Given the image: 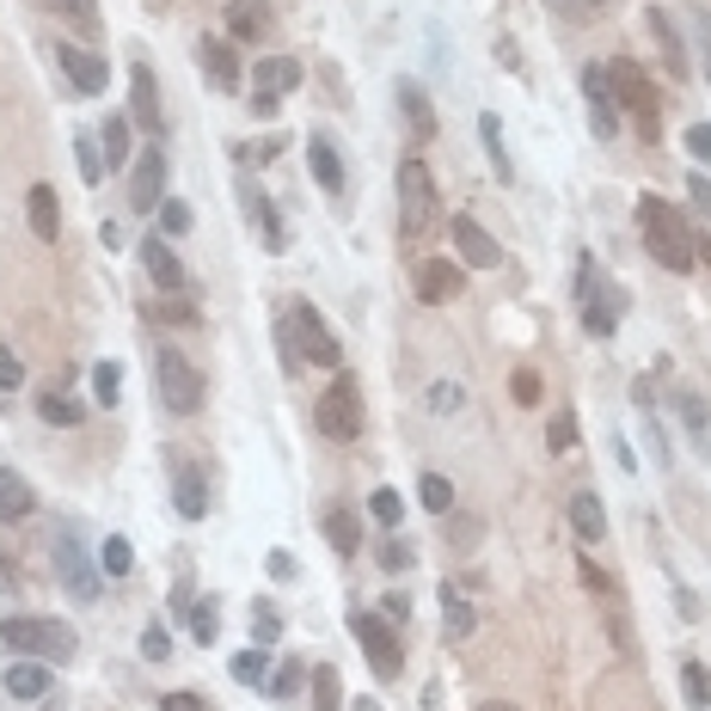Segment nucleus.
Instances as JSON below:
<instances>
[{
	"instance_id": "obj_34",
	"label": "nucleus",
	"mask_w": 711,
	"mask_h": 711,
	"mask_svg": "<svg viewBox=\"0 0 711 711\" xmlns=\"http://www.w3.org/2000/svg\"><path fill=\"white\" fill-rule=\"evenodd\" d=\"M325 540L350 558L356 546H362V527H356V515H350V510H331V515H325Z\"/></svg>"
},
{
	"instance_id": "obj_48",
	"label": "nucleus",
	"mask_w": 711,
	"mask_h": 711,
	"mask_svg": "<svg viewBox=\"0 0 711 711\" xmlns=\"http://www.w3.org/2000/svg\"><path fill=\"white\" fill-rule=\"evenodd\" d=\"M141 656H148V663H166V656H172V632L160 626V619L141 632Z\"/></svg>"
},
{
	"instance_id": "obj_33",
	"label": "nucleus",
	"mask_w": 711,
	"mask_h": 711,
	"mask_svg": "<svg viewBox=\"0 0 711 711\" xmlns=\"http://www.w3.org/2000/svg\"><path fill=\"white\" fill-rule=\"evenodd\" d=\"M479 136H485V154H491L497 185H510V178H515V166H510V154H503V129H497V117H479Z\"/></svg>"
},
{
	"instance_id": "obj_35",
	"label": "nucleus",
	"mask_w": 711,
	"mask_h": 711,
	"mask_svg": "<svg viewBox=\"0 0 711 711\" xmlns=\"http://www.w3.org/2000/svg\"><path fill=\"white\" fill-rule=\"evenodd\" d=\"M418 503L430 515H448L454 510V485L442 479V473H423V479H418Z\"/></svg>"
},
{
	"instance_id": "obj_13",
	"label": "nucleus",
	"mask_w": 711,
	"mask_h": 711,
	"mask_svg": "<svg viewBox=\"0 0 711 711\" xmlns=\"http://www.w3.org/2000/svg\"><path fill=\"white\" fill-rule=\"evenodd\" d=\"M166 466H172V503H178V515H185V522H202V515H209V485H202V473L185 454H172Z\"/></svg>"
},
{
	"instance_id": "obj_4",
	"label": "nucleus",
	"mask_w": 711,
	"mask_h": 711,
	"mask_svg": "<svg viewBox=\"0 0 711 711\" xmlns=\"http://www.w3.org/2000/svg\"><path fill=\"white\" fill-rule=\"evenodd\" d=\"M56 576H62V588L74 595V602L93 607L98 588H105V571L93 564V552H86V534H80V522H62L56 527Z\"/></svg>"
},
{
	"instance_id": "obj_31",
	"label": "nucleus",
	"mask_w": 711,
	"mask_h": 711,
	"mask_svg": "<svg viewBox=\"0 0 711 711\" xmlns=\"http://www.w3.org/2000/svg\"><path fill=\"white\" fill-rule=\"evenodd\" d=\"M680 693L693 711H711V668L706 663H680Z\"/></svg>"
},
{
	"instance_id": "obj_9",
	"label": "nucleus",
	"mask_w": 711,
	"mask_h": 711,
	"mask_svg": "<svg viewBox=\"0 0 711 711\" xmlns=\"http://www.w3.org/2000/svg\"><path fill=\"white\" fill-rule=\"evenodd\" d=\"M350 626H356V638H362V650H369V668L381 680H393L405 668V656H399V632H393V619L387 614H350Z\"/></svg>"
},
{
	"instance_id": "obj_57",
	"label": "nucleus",
	"mask_w": 711,
	"mask_h": 711,
	"mask_svg": "<svg viewBox=\"0 0 711 711\" xmlns=\"http://www.w3.org/2000/svg\"><path fill=\"white\" fill-rule=\"evenodd\" d=\"M160 711H209V706H202L197 693H166V699H160Z\"/></svg>"
},
{
	"instance_id": "obj_37",
	"label": "nucleus",
	"mask_w": 711,
	"mask_h": 711,
	"mask_svg": "<svg viewBox=\"0 0 711 711\" xmlns=\"http://www.w3.org/2000/svg\"><path fill=\"white\" fill-rule=\"evenodd\" d=\"M264 675H270V650H240V656H233V680H240V687H264Z\"/></svg>"
},
{
	"instance_id": "obj_24",
	"label": "nucleus",
	"mask_w": 711,
	"mask_h": 711,
	"mask_svg": "<svg viewBox=\"0 0 711 711\" xmlns=\"http://www.w3.org/2000/svg\"><path fill=\"white\" fill-rule=\"evenodd\" d=\"M418 294L423 301H454V294H461V270H454L448 258H430L418 270Z\"/></svg>"
},
{
	"instance_id": "obj_49",
	"label": "nucleus",
	"mask_w": 711,
	"mask_h": 711,
	"mask_svg": "<svg viewBox=\"0 0 711 711\" xmlns=\"http://www.w3.org/2000/svg\"><path fill=\"white\" fill-rule=\"evenodd\" d=\"M301 680H307V668H301V663H282L277 680H270V699H294V693H301Z\"/></svg>"
},
{
	"instance_id": "obj_3",
	"label": "nucleus",
	"mask_w": 711,
	"mask_h": 711,
	"mask_svg": "<svg viewBox=\"0 0 711 711\" xmlns=\"http://www.w3.org/2000/svg\"><path fill=\"white\" fill-rule=\"evenodd\" d=\"M0 644L7 650H25V656H37V663H56V656H74V626H62V619H32V614H7L0 619Z\"/></svg>"
},
{
	"instance_id": "obj_38",
	"label": "nucleus",
	"mask_w": 711,
	"mask_h": 711,
	"mask_svg": "<svg viewBox=\"0 0 711 711\" xmlns=\"http://www.w3.org/2000/svg\"><path fill=\"white\" fill-rule=\"evenodd\" d=\"M338 699H343L338 668H331V663H319V668H313V711H338Z\"/></svg>"
},
{
	"instance_id": "obj_21",
	"label": "nucleus",
	"mask_w": 711,
	"mask_h": 711,
	"mask_svg": "<svg viewBox=\"0 0 711 711\" xmlns=\"http://www.w3.org/2000/svg\"><path fill=\"white\" fill-rule=\"evenodd\" d=\"M289 86H301V62H294V56H264L258 62V98H282Z\"/></svg>"
},
{
	"instance_id": "obj_44",
	"label": "nucleus",
	"mask_w": 711,
	"mask_h": 711,
	"mask_svg": "<svg viewBox=\"0 0 711 711\" xmlns=\"http://www.w3.org/2000/svg\"><path fill=\"white\" fill-rule=\"evenodd\" d=\"M62 13H68V25H74V37H86V44L98 37V7L93 0H62Z\"/></svg>"
},
{
	"instance_id": "obj_32",
	"label": "nucleus",
	"mask_w": 711,
	"mask_h": 711,
	"mask_svg": "<svg viewBox=\"0 0 711 711\" xmlns=\"http://www.w3.org/2000/svg\"><path fill=\"white\" fill-rule=\"evenodd\" d=\"M98 571H105V576H129V571H136V546H129L124 534H110V540L98 546Z\"/></svg>"
},
{
	"instance_id": "obj_12",
	"label": "nucleus",
	"mask_w": 711,
	"mask_h": 711,
	"mask_svg": "<svg viewBox=\"0 0 711 711\" xmlns=\"http://www.w3.org/2000/svg\"><path fill=\"white\" fill-rule=\"evenodd\" d=\"M129 124H141V129H166V110H160V86H154V68L148 62H136L129 68Z\"/></svg>"
},
{
	"instance_id": "obj_26",
	"label": "nucleus",
	"mask_w": 711,
	"mask_h": 711,
	"mask_svg": "<svg viewBox=\"0 0 711 711\" xmlns=\"http://www.w3.org/2000/svg\"><path fill=\"white\" fill-rule=\"evenodd\" d=\"M307 160H313V178L338 197V190H343V160H338V148H331V136H313L307 141Z\"/></svg>"
},
{
	"instance_id": "obj_20",
	"label": "nucleus",
	"mask_w": 711,
	"mask_h": 711,
	"mask_svg": "<svg viewBox=\"0 0 711 711\" xmlns=\"http://www.w3.org/2000/svg\"><path fill=\"white\" fill-rule=\"evenodd\" d=\"M240 202H246V215H252V228H264V246L270 252H282V221H277V209H270V197H264L258 185H240Z\"/></svg>"
},
{
	"instance_id": "obj_28",
	"label": "nucleus",
	"mask_w": 711,
	"mask_h": 711,
	"mask_svg": "<svg viewBox=\"0 0 711 711\" xmlns=\"http://www.w3.org/2000/svg\"><path fill=\"white\" fill-rule=\"evenodd\" d=\"M0 687H7L13 699H44L49 693V668L44 663H13L7 675H0Z\"/></svg>"
},
{
	"instance_id": "obj_59",
	"label": "nucleus",
	"mask_w": 711,
	"mask_h": 711,
	"mask_svg": "<svg viewBox=\"0 0 711 711\" xmlns=\"http://www.w3.org/2000/svg\"><path fill=\"white\" fill-rule=\"evenodd\" d=\"M552 13H564V19H588V0H552Z\"/></svg>"
},
{
	"instance_id": "obj_25",
	"label": "nucleus",
	"mask_w": 711,
	"mask_h": 711,
	"mask_svg": "<svg viewBox=\"0 0 711 711\" xmlns=\"http://www.w3.org/2000/svg\"><path fill=\"white\" fill-rule=\"evenodd\" d=\"M37 418H44V423H56V430H74V423L86 418V405H80V399H68L62 387H44V393H37Z\"/></svg>"
},
{
	"instance_id": "obj_2",
	"label": "nucleus",
	"mask_w": 711,
	"mask_h": 711,
	"mask_svg": "<svg viewBox=\"0 0 711 711\" xmlns=\"http://www.w3.org/2000/svg\"><path fill=\"white\" fill-rule=\"evenodd\" d=\"M277 343H282V369H289V374L301 369V356L319 362V369H338V362H343L331 325H325L319 307H307V301H289V319L277 325Z\"/></svg>"
},
{
	"instance_id": "obj_27",
	"label": "nucleus",
	"mask_w": 711,
	"mask_h": 711,
	"mask_svg": "<svg viewBox=\"0 0 711 711\" xmlns=\"http://www.w3.org/2000/svg\"><path fill=\"white\" fill-rule=\"evenodd\" d=\"M37 510V491L19 473H0V522H25Z\"/></svg>"
},
{
	"instance_id": "obj_1",
	"label": "nucleus",
	"mask_w": 711,
	"mask_h": 711,
	"mask_svg": "<svg viewBox=\"0 0 711 711\" xmlns=\"http://www.w3.org/2000/svg\"><path fill=\"white\" fill-rule=\"evenodd\" d=\"M638 228H644V246H650V258L663 264V270L687 277V270L699 264V240H693V228H687V215H680L675 202L638 197Z\"/></svg>"
},
{
	"instance_id": "obj_58",
	"label": "nucleus",
	"mask_w": 711,
	"mask_h": 711,
	"mask_svg": "<svg viewBox=\"0 0 711 711\" xmlns=\"http://www.w3.org/2000/svg\"><path fill=\"white\" fill-rule=\"evenodd\" d=\"M381 614H387L393 626H399V619H411V602H405V595H387V607H381Z\"/></svg>"
},
{
	"instance_id": "obj_18",
	"label": "nucleus",
	"mask_w": 711,
	"mask_h": 711,
	"mask_svg": "<svg viewBox=\"0 0 711 711\" xmlns=\"http://www.w3.org/2000/svg\"><path fill=\"white\" fill-rule=\"evenodd\" d=\"M650 37H656V49H663V68L675 80H687L693 74V62H687V49H680V32H675V19L668 13H656V7H650Z\"/></svg>"
},
{
	"instance_id": "obj_46",
	"label": "nucleus",
	"mask_w": 711,
	"mask_h": 711,
	"mask_svg": "<svg viewBox=\"0 0 711 711\" xmlns=\"http://www.w3.org/2000/svg\"><path fill=\"white\" fill-rule=\"evenodd\" d=\"M680 418H687V430H693V442H699V448H706V442H711V418H706V399H693V393H687V399H680Z\"/></svg>"
},
{
	"instance_id": "obj_50",
	"label": "nucleus",
	"mask_w": 711,
	"mask_h": 711,
	"mask_svg": "<svg viewBox=\"0 0 711 711\" xmlns=\"http://www.w3.org/2000/svg\"><path fill=\"white\" fill-rule=\"evenodd\" d=\"M19 387H25V362L0 343V393H19Z\"/></svg>"
},
{
	"instance_id": "obj_56",
	"label": "nucleus",
	"mask_w": 711,
	"mask_h": 711,
	"mask_svg": "<svg viewBox=\"0 0 711 711\" xmlns=\"http://www.w3.org/2000/svg\"><path fill=\"white\" fill-rule=\"evenodd\" d=\"M571 442H576V418H571V411H558V423H552V448H558V454H571Z\"/></svg>"
},
{
	"instance_id": "obj_15",
	"label": "nucleus",
	"mask_w": 711,
	"mask_h": 711,
	"mask_svg": "<svg viewBox=\"0 0 711 711\" xmlns=\"http://www.w3.org/2000/svg\"><path fill=\"white\" fill-rule=\"evenodd\" d=\"M454 246H461V258L473 264V270H497V264H503V246H497L473 215H454Z\"/></svg>"
},
{
	"instance_id": "obj_40",
	"label": "nucleus",
	"mask_w": 711,
	"mask_h": 711,
	"mask_svg": "<svg viewBox=\"0 0 711 711\" xmlns=\"http://www.w3.org/2000/svg\"><path fill=\"white\" fill-rule=\"evenodd\" d=\"M190 638H197V644H215L221 638V607L215 602H190Z\"/></svg>"
},
{
	"instance_id": "obj_54",
	"label": "nucleus",
	"mask_w": 711,
	"mask_h": 711,
	"mask_svg": "<svg viewBox=\"0 0 711 711\" xmlns=\"http://www.w3.org/2000/svg\"><path fill=\"white\" fill-rule=\"evenodd\" d=\"M510 387H515V399H522V405H540V374H534V369H522Z\"/></svg>"
},
{
	"instance_id": "obj_36",
	"label": "nucleus",
	"mask_w": 711,
	"mask_h": 711,
	"mask_svg": "<svg viewBox=\"0 0 711 711\" xmlns=\"http://www.w3.org/2000/svg\"><path fill=\"white\" fill-rule=\"evenodd\" d=\"M228 32L240 37V44H252V37L264 32V0H233V19H228Z\"/></svg>"
},
{
	"instance_id": "obj_52",
	"label": "nucleus",
	"mask_w": 711,
	"mask_h": 711,
	"mask_svg": "<svg viewBox=\"0 0 711 711\" xmlns=\"http://www.w3.org/2000/svg\"><path fill=\"white\" fill-rule=\"evenodd\" d=\"M411 558H418V552H411V540H387V546H381V571H411Z\"/></svg>"
},
{
	"instance_id": "obj_6",
	"label": "nucleus",
	"mask_w": 711,
	"mask_h": 711,
	"mask_svg": "<svg viewBox=\"0 0 711 711\" xmlns=\"http://www.w3.org/2000/svg\"><path fill=\"white\" fill-rule=\"evenodd\" d=\"M154 393H160V405H166L172 418H190L202 405V374H197V362H190L185 350H160L154 356Z\"/></svg>"
},
{
	"instance_id": "obj_11",
	"label": "nucleus",
	"mask_w": 711,
	"mask_h": 711,
	"mask_svg": "<svg viewBox=\"0 0 711 711\" xmlns=\"http://www.w3.org/2000/svg\"><path fill=\"white\" fill-rule=\"evenodd\" d=\"M583 98H588V129H595V136H614L619 129V98H614V80H607L602 62L583 68Z\"/></svg>"
},
{
	"instance_id": "obj_45",
	"label": "nucleus",
	"mask_w": 711,
	"mask_h": 711,
	"mask_svg": "<svg viewBox=\"0 0 711 711\" xmlns=\"http://www.w3.org/2000/svg\"><path fill=\"white\" fill-rule=\"evenodd\" d=\"M117 393H124V369H117V362H98V369H93V399L117 405Z\"/></svg>"
},
{
	"instance_id": "obj_60",
	"label": "nucleus",
	"mask_w": 711,
	"mask_h": 711,
	"mask_svg": "<svg viewBox=\"0 0 711 711\" xmlns=\"http://www.w3.org/2000/svg\"><path fill=\"white\" fill-rule=\"evenodd\" d=\"M675 602H680V619H699V595H693V588H680Z\"/></svg>"
},
{
	"instance_id": "obj_39",
	"label": "nucleus",
	"mask_w": 711,
	"mask_h": 711,
	"mask_svg": "<svg viewBox=\"0 0 711 711\" xmlns=\"http://www.w3.org/2000/svg\"><path fill=\"white\" fill-rule=\"evenodd\" d=\"M98 148H105L110 166H129V124H124V117H110V124L98 129Z\"/></svg>"
},
{
	"instance_id": "obj_14",
	"label": "nucleus",
	"mask_w": 711,
	"mask_h": 711,
	"mask_svg": "<svg viewBox=\"0 0 711 711\" xmlns=\"http://www.w3.org/2000/svg\"><path fill=\"white\" fill-rule=\"evenodd\" d=\"M197 62H202V80H209L215 93H233V86H240V56H233L228 37H202Z\"/></svg>"
},
{
	"instance_id": "obj_22",
	"label": "nucleus",
	"mask_w": 711,
	"mask_h": 711,
	"mask_svg": "<svg viewBox=\"0 0 711 711\" xmlns=\"http://www.w3.org/2000/svg\"><path fill=\"white\" fill-rule=\"evenodd\" d=\"M399 110H405V124H411V136H418V141L435 136V110H430V98H423L418 80H399Z\"/></svg>"
},
{
	"instance_id": "obj_47",
	"label": "nucleus",
	"mask_w": 711,
	"mask_h": 711,
	"mask_svg": "<svg viewBox=\"0 0 711 711\" xmlns=\"http://www.w3.org/2000/svg\"><path fill=\"white\" fill-rule=\"evenodd\" d=\"M461 405H466V393L454 387V381H435V387H430V411H435V418H454Z\"/></svg>"
},
{
	"instance_id": "obj_16",
	"label": "nucleus",
	"mask_w": 711,
	"mask_h": 711,
	"mask_svg": "<svg viewBox=\"0 0 711 711\" xmlns=\"http://www.w3.org/2000/svg\"><path fill=\"white\" fill-rule=\"evenodd\" d=\"M62 74L74 80V93H86V98L110 86V68L98 62L93 49H80V44H62Z\"/></svg>"
},
{
	"instance_id": "obj_41",
	"label": "nucleus",
	"mask_w": 711,
	"mask_h": 711,
	"mask_svg": "<svg viewBox=\"0 0 711 711\" xmlns=\"http://www.w3.org/2000/svg\"><path fill=\"white\" fill-rule=\"evenodd\" d=\"M277 638H282V614H277L270 602H258V607H252V644H264V650H270Z\"/></svg>"
},
{
	"instance_id": "obj_62",
	"label": "nucleus",
	"mask_w": 711,
	"mask_h": 711,
	"mask_svg": "<svg viewBox=\"0 0 711 711\" xmlns=\"http://www.w3.org/2000/svg\"><path fill=\"white\" fill-rule=\"evenodd\" d=\"M356 711H381V706H374V699H356Z\"/></svg>"
},
{
	"instance_id": "obj_30",
	"label": "nucleus",
	"mask_w": 711,
	"mask_h": 711,
	"mask_svg": "<svg viewBox=\"0 0 711 711\" xmlns=\"http://www.w3.org/2000/svg\"><path fill=\"white\" fill-rule=\"evenodd\" d=\"M442 632H448V638H466V632H473V602H466L454 583H442Z\"/></svg>"
},
{
	"instance_id": "obj_63",
	"label": "nucleus",
	"mask_w": 711,
	"mask_h": 711,
	"mask_svg": "<svg viewBox=\"0 0 711 711\" xmlns=\"http://www.w3.org/2000/svg\"><path fill=\"white\" fill-rule=\"evenodd\" d=\"M699 258H706V264H711V240H706V246H699Z\"/></svg>"
},
{
	"instance_id": "obj_29",
	"label": "nucleus",
	"mask_w": 711,
	"mask_h": 711,
	"mask_svg": "<svg viewBox=\"0 0 711 711\" xmlns=\"http://www.w3.org/2000/svg\"><path fill=\"white\" fill-rule=\"evenodd\" d=\"M571 527H576V534H583L588 546L602 540V534H607V510H602V497L576 491V497H571Z\"/></svg>"
},
{
	"instance_id": "obj_42",
	"label": "nucleus",
	"mask_w": 711,
	"mask_h": 711,
	"mask_svg": "<svg viewBox=\"0 0 711 711\" xmlns=\"http://www.w3.org/2000/svg\"><path fill=\"white\" fill-rule=\"evenodd\" d=\"M369 510H374V522H381V527H399L405 522V497L393 491V485H381V491L369 497Z\"/></svg>"
},
{
	"instance_id": "obj_17",
	"label": "nucleus",
	"mask_w": 711,
	"mask_h": 711,
	"mask_svg": "<svg viewBox=\"0 0 711 711\" xmlns=\"http://www.w3.org/2000/svg\"><path fill=\"white\" fill-rule=\"evenodd\" d=\"M141 270L160 282V289H185V264H178V252L166 246V240H141Z\"/></svg>"
},
{
	"instance_id": "obj_7",
	"label": "nucleus",
	"mask_w": 711,
	"mask_h": 711,
	"mask_svg": "<svg viewBox=\"0 0 711 711\" xmlns=\"http://www.w3.org/2000/svg\"><path fill=\"white\" fill-rule=\"evenodd\" d=\"M313 423H319V435H331V442H356V435H362V393H356V374H338V381L325 387V399L313 405Z\"/></svg>"
},
{
	"instance_id": "obj_43",
	"label": "nucleus",
	"mask_w": 711,
	"mask_h": 711,
	"mask_svg": "<svg viewBox=\"0 0 711 711\" xmlns=\"http://www.w3.org/2000/svg\"><path fill=\"white\" fill-rule=\"evenodd\" d=\"M74 154H80V178L98 185V178H105V148H98L93 136H74Z\"/></svg>"
},
{
	"instance_id": "obj_55",
	"label": "nucleus",
	"mask_w": 711,
	"mask_h": 711,
	"mask_svg": "<svg viewBox=\"0 0 711 711\" xmlns=\"http://www.w3.org/2000/svg\"><path fill=\"white\" fill-rule=\"evenodd\" d=\"M687 154L711 166V124H693V129H687Z\"/></svg>"
},
{
	"instance_id": "obj_61",
	"label": "nucleus",
	"mask_w": 711,
	"mask_h": 711,
	"mask_svg": "<svg viewBox=\"0 0 711 711\" xmlns=\"http://www.w3.org/2000/svg\"><path fill=\"white\" fill-rule=\"evenodd\" d=\"M479 711H515V706H503V699H485V706Z\"/></svg>"
},
{
	"instance_id": "obj_5",
	"label": "nucleus",
	"mask_w": 711,
	"mask_h": 711,
	"mask_svg": "<svg viewBox=\"0 0 711 711\" xmlns=\"http://www.w3.org/2000/svg\"><path fill=\"white\" fill-rule=\"evenodd\" d=\"M435 209H442V197H435L430 166H423L418 154H405V160H399V228L418 240V233L435 228Z\"/></svg>"
},
{
	"instance_id": "obj_19",
	"label": "nucleus",
	"mask_w": 711,
	"mask_h": 711,
	"mask_svg": "<svg viewBox=\"0 0 711 711\" xmlns=\"http://www.w3.org/2000/svg\"><path fill=\"white\" fill-rule=\"evenodd\" d=\"M25 209H32V233L44 240V246H56V240H62V209H56V190H49V185H32Z\"/></svg>"
},
{
	"instance_id": "obj_53",
	"label": "nucleus",
	"mask_w": 711,
	"mask_h": 711,
	"mask_svg": "<svg viewBox=\"0 0 711 711\" xmlns=\"http://www.w3.org/2000/svg\"><path fill=\"white\" fill-rule=\"evenodd\" d=\"M687 202H693L699 215L711 221V178H706V172H693V178H687Z\"/></svg>"
},
{
	"instance_id": "obj_23",
	"label": "nucleus",
	"mask_w": 711,
	"mask_h": 711,
	"mask_svg": "<svg viewBox=\"0 0 711 711\" xmlns=\"http://www.w3.org/2000/svg\"><path fill=\"white\" fill-rule=\"evenodd\" d=\"M588 294V307H583V331L588 338H614V325H619V294L614 289H583Z\"/></svg>"
},
{
	"instance_id": "obj_10",
	"label": "nucleus",
	"mask_w": 711,
	"mask_h": 711,
	"mask_svg": "<svg viewBox=\"0 0 711 711\" xmlns=\"http://www.w3.org/2000/svg\"><path fill=\"white\" fill-rule=\"evenodd\" d=\"M166 154L160 148H148V154H136V172H129V209H141V215H154L160 202H166Z\"/></svg>"
},
{
	"instance_id": "obj_51",
	"label": "nucleus",
	"mask_w": 711,
	"mask_h": 711,
	"mask_svg": "<svg viewBox=\"0 0 711 711\" xmlns=\"http://www.w3.org/2000/svg\"><path fill=\"white\" fill-rule=\"evenodd\" d=\"M160 228H166V233H185V228H190V202L166 197V202H160Z\"/></svg>"
},
{
	"instance_id": "obj_8",
	"label": "nucleus",
	"mask_w": 711,
	"mask_h": 711,
	"mask_svg": "<svg viewBox=\"0 0 711 711\" xmlns=\"http://www.w3.org/2000/svg\"><path fill=\"white\" fill-rule=\"evenodd\" d=\"M607 80H614V98H619V110H632V117H638V129H644L650 141L663 136V117H656V93H650L644 68L619 56V62H607Z\"/></svg>"
}]
</instances>
